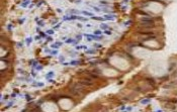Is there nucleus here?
Here are the masks:
<instances>
[{"label":"nucleus","mask_w":177,"mask_h":112,"mask_svg":"<svg viewBox=\"0 0 177 112\" xmlns=\"http://www.w3.org/2000/svg\"><path fill=\"white\" fill-rule=\"evenodd\" d=\"M175 86H177V79L173 80V81L170 82V83L168 84L167 86H165V87H166V88H168V87H175Z\"/></svg>","instance_id":"3"},{"label":"nucleus","mask_w":177,"mask_h":112,"mask_svg":"<svg viewBox=\"0 0 177 112\" xmlns=\"http://www.w3.org/2000/svg\"><path fill=\"white\" fill-rule=\"evenodd\" d=\"M80 83L83 84L84 86H92V85L94 84L91 79H81L80 80Z\"/></svg>","instance_id":"2"},{"label":"nucleus","mask_w":177,"mask_h":112,"mask_svg":"<svg viewBox=\"0 0 177 112\" xmlns=\"http://www.w3.org/2000/svg\"><path fill=\"white\" fill-rule=\"evenodd\" d=\"M141 34H144V35H149V34H153L152 31H149V30H142L140 31Z\"/></svg>","instance_id":"4"},{"label":"nucleus","mask_w":177,"mask_h":112,"mask_svg":"<svg viewBox=\"0 0 177 112\" xmlns=\"http://www.w3.org/2000/svg\"><path fill=\"white\" fill-rule=\"evenodd\" d=\"M141 27H145V28H151L154 26V22L152 19H142L140 22Z\"/></svg>","instance_id":"1"}]
</instances>
